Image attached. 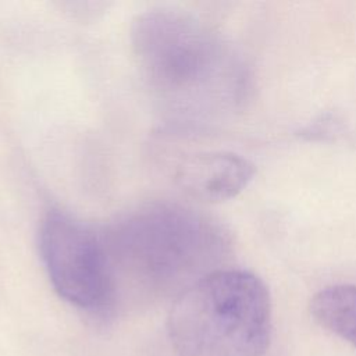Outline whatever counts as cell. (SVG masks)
I'll return each instance as SVG.
<instances>
[{
	"label": "cell",
	"mask_w": 356,
	"mask_h": 356,
	"mask_svg": "<svg viewBox=\"0 0 356 356\" xmlns=\"http://www.w3.org/2000/svg\"><path fill=\"white\" fill-rule=\"evenodd\" d=\"M254 174V164L241 154L206 150L181 157L172 178L188 196L216 203L235 197L252 182Z\"/></svg>",
	"instance_id": "obj_5"
},
{
	"label": "cell",
	"mask_w": 356,
	"mask_h": 356,
	"mask_svg": "<svg viewBox=\"0 0 356 356\" xmlns=\"http://www.w3.org/2000/svg\"><path fill=\"white\" fill-rule=\"evenodd\" d=\"M310 313L323 328L356 348V285L338 284L318 291L310 300Z\"/></svg>",
	"instance_id": "obj_6"
},
{
	"label": "cell",
	"mask_w": 356,
	"mask_h": 356,
	"mask_svg": "<svg viewBox=\"0 0 356 356\" xmlns=\"http://www.w3.org/2000/svg\"><path fill=\"white\" fill-rule=\"evenodd\" d=\"M178 356H263L271 339L266 284L242 268H218L177 295L167 318Z\"/></svg>",
	"instance_id": "obj_3"
},
{
	"label": "cell",
	"mask_w": 356,
	"mask_h": 356,
	"mask_svg": "<svg viewBox=\"0 0 356 356\" xmlns=\"http://www.w3.org/2000/svg\"><path fill=\"white\" fill-rule=\"evenodd\" d=\"M39 250L54 291L65 302L90 312L110 302L114 277L102 232L51 210L39 227Z\"/></svg>",
	"instance_id": "obj_4"
},
{
	"label": "cell",
	"mask_w": 356,
	"mask_h": 356,
	"mask_svg": "<svg viewBox=\"0 0 356 356\" xmlns=\"http://www.w3.org/2000/svg\"><path fill=\"white\" fill-rule=\"evenodd\" d=\"M131 43L139 72L172 120L196 124L234 95V64L220 38L196 18L175 10L136 17Z\"/></svg>",
	"instance_id": "obj_1"
},
{
	"label": "cell",
	"mask_w": 356,
	"mask_h": 356,
	"mask_svg": "<svg viewBox=\"0 0 356 356\" xmlns=\"http://www.w3.org/2000/svg\"><path fill=\"white\" fill-rule=\"evenodd\" d=\"M114 282L118 274L154 289H184L222 268L229 241L213 218L156 202L128 211L102 232Z\"/></svg>",
	"instance_id": "obj_2"
}]
</instances>
